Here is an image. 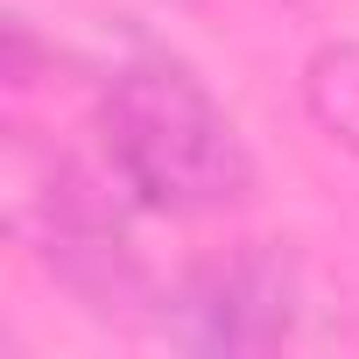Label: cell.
I'll return each instance as SVG.
<instances>
[{"label":"cell","mask_w":359,"mask_h":359,"mask_svg":"<svg viewBox=\"0 0 359 359\" xmlns=\"http://www.w3.org/2000/svg\"><path fill=\"white\" fill-rule=\"evenodd\" d=\"M303 106L345 155H359V43H324L303 64Z\"/></svg>","instance_id":"cell-2"},{"label":"cell","mask_w":359,"mask_h":359,"mask_svg":"<svg viewBox=\"0 0 359 359\" xmlns=\"http://www.w3.org/2000/svg\"><path fill=\"white\" fill-rule=\"evenodd\" d=\"M99 127H106L120 191L148 212L205 219L254 191V155L233 113L212 99V85L191 64H176L162 50H141L106 78Z\"/></svg>","instance_id":"cell-1"}]
</instances>
